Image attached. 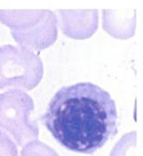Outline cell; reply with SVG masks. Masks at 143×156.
<instances>
[{"mask_svg":"<svg viewBox=\"0 0 143 156\" xmlns=\"http://www.w3.org/2000/svg\"><path fill=\"white\" fill-rule=\"evenodd\" d=\"M40 120L62 147L78 154L95 153L118 133L117 105L92 83L60 88Z\"/></svg>","mask_w":143,"mask_h":156,"instance_id":"6da1fadb","label":"cell"},{"mask_svg":"<svg viewBox=\"0 0 143 156\" xmlns=\"http://www.w3.org/2000/svg\"><path fill=\"white\" fill-rule=\"evenodd\" d=\"M43 76V64L29 49L5 45L0 47V89L16 87L31 90Z\"/></svg>","mask_w":143,"mask_h":156,"instance_id":"7a4b0ae2","label":"cell"},{"mask_svg":"<svg viewBox=\"0 0 143 156\" xmlns=\"http://www.w3.org/2000/svg\"><path fill=\"white\" fill-rule=\"evenodd\" d=\"M35 109L32 98L26 91L13 88L0 94V129L23 146L39 136V127L31 119Z\"/></svg>","mask_w":143,"mask_h":156,"instance_id":"3957f363","label":"cell"},{"mask_svg":"<svg viewBox=\"0 0 143 156\" xmlns=\"http://www.w3.org/2000/svg\"><path fill=\"white\" fill-rule=\"evenodd\" d=\"M57 21L65 36L77 40L88 39L95 35L99 25L98 10H67L57 11Z\"/></svg>","mask_w":143,"mask_h":156,"instance_id":"277c9868","label":"cell"},{"mask_svg":"<svg viewBox=\"0 0 143 156\" xmlns=\"http://www.w3.org/2000/svg\"><path fill=\"white\" fill-rule=\"evenodd\" d=\"M15 41L29 50H43L52 46L58 37V21L55 13L48 10L46 17L37 26L26 31H11Z\"/></svg>","mask_w":143,"mask_h":156,"instance_id":"5b68a950","label":"cell"},{"mask_svg":"<svg viewBox=\"0 0 143 156\" xmlns=\"http://www.w3.org/2000/svg\"><path fill=\"white\" fill-rule=\"evenodd\" d=\"M102 27L117 39H129L135 34L137 11L134 9H103Z\"/></svg>","mask_w":143,"mask_h":156,"instance_id":"8992f818","label":"cell"},{"mask_svg":"<svg viewBox=\"0 0 143 156\" xmlns=\"http://www.w3.org/2000/svg\"><path fill=\"white\" fill-rule=\"evenodd\" d=\"M48 10H0V23L11 31H26L37 26Z\"/></svg>","mask_w":143,"mask_h":156,"instance_id":"52a82bcc","label":"cell"},{"mask_svg":"<svg viewBox=\"0 0 143 156\" xmlns=\"http://www.w3.org/2000/svg\"><path fill=\"white\" fill-rule=\"evenodd\" d=\"M110 156H137V132H130L121 137Z\"/></svg>","mask_w":143,"mask_h":156,"instance_id":"ba28073f","label":"cell"},{"mask_svg":"<svg viewBox=\"0 0 143 156\" xmlns=\"http://www.w3.org/2000/svg\"><path fill=\"white\" fill-rule=\"evenodd\" d=\"M21 156H59V154L43 142L35 140L23 145Z\"/></svg>","mask_w":143,"mask_h":156,"instance_id":"9c48e42d","label":"cell"},{"mask_svg":"<svg viewBox=\"0 0 143 156\" xmlns=\"http://www.w3.org/2000/svg\"><path fill=\"white\" fill-rule=\"evenodd\" d=\"M0 156H18L16 144L2 130H0Z\"/></svg>","mask_w":143,"mask_h":156,"instance_id":"30bf717a","label":"cell"}]
</instances>
